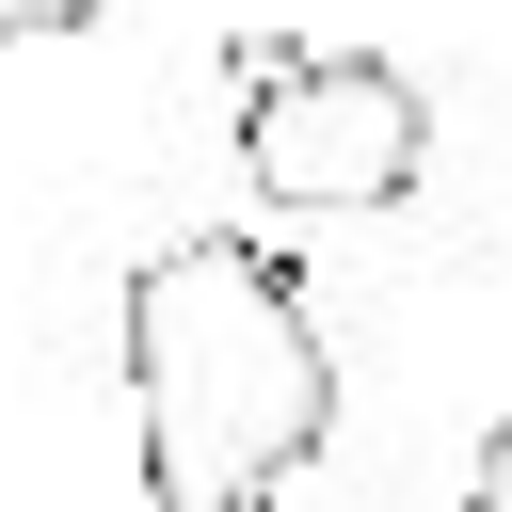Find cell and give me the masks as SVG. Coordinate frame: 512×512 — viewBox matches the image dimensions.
Instances as JSON below:
<instances>
[{
  "mask_svg": "<svg viewBox=\"0 0 512 512\" xmlns=\"http://www.w3.org/2000/svg\"><path fill=\"white\" fill-rule=\"evenodd\" d=\"M336 432V352L272 240H160L128 272V448L160 512H272Z\"/></svg>",
  "mask_w": 512,
  "mask_h": 512,
  "instance_id": "obj_1",
  "label": "cell"
},
{
  "mask_svg": "<svg viewBox=\"0 0 512 512\" xmlns=\"http://www.w3.org/2000/svg\"><path fill=\"white\" fill-rule=\"evenodd\" d=\"M432 160V112L384 48H304L272 96H240V176L272 208H400Z\"/></svg>",
  "mask_w": 512,
  "mask_h": 512,
  "instance_id": "obj_2",
  "label": "cell"
},
{
  "mask_svg": "<svg viewBox=\"0 0 512 512\" xmlns=\"http://www.w3.org/2000/svg\"><path fill=\"white\" fill-rule=\"evenodd\" d=\"M112 0H0V48H48V32H96Z\"/></svg>",
  "mask_w": 512,
  "mask_h": 512,
  "instance_id": "obj_3",
  "label": "cell"
},
{
  "mask_svg": "<svg viewBox=\"0 0 512 512\" xmlns=\"http://www.w3.org/2000/svg\"><path fill=\"white\" fill-rule=\"evenodd\" d=\"M464 512H512V416L480 432V464H464Z\"/></svg>",
  "mask_w": 512,
  "mask_h": 512,
  "instance_id": "obj_4",
  "label": "cell"
}]
</instances>
